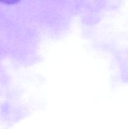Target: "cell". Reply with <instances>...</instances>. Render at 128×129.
<instances>
[{
    "label": "cell",
    "mask_w": 128,
    "mask_h": 129,
    "mask_svg": "<svg viewBox=\"0 0 128 129\" xmlns=\"http://www.w3.org/2000/svg\"><path fill=\"white\" fill-rule=\"evenodd\" d=\"M19 1H16V0H5V1H3L2 3H3L8 4V5H12V4H16L18 3Z\"/></svg>",
    "instance_id": "obj_1"
}]
</instances>
